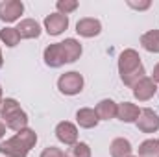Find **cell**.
<instances>
[{"mask_svg": "<svg viewBox=\"0 0 159 157\" xmlns=\"http://www.w3.org/2000/svg\"><path fill=\"white\" fill-rule=\"evenodd\" d=\"M37 144V133L32 128L17 131L13 137L0 142V155L4 157H28L30 150Z\"/></svg>", "mask_w": 159, "mask_h": 157, "instance_id": "cell-1", "label": "cell"}, {"mask_svg": "<svg viewBox=\"0 0 159 157\" xmlns=\"http://www.w3.org/2000/svg\"><path fill=\"white\" fill-rule=\"evenodd\" d=\"M119 74L124 85L133 87L139 79H143L146 76L144 65L141 61V56L137 50L133 48H126L122 50L119 56Z\"/></svg>", "mask_w": 159, "mask_h": 157, "instance_id": "cell-2", "label": "cell"}, {"mask_svg": "<svg viewBox=\"0 0 159 157\" xmlns=\"http://www.w3.org/2000/svg\"><path fill=\"white\" fill-rule=\"evenodd\" d=\"M0 118L6 124V128L13 129L15 133L20 131V129H26L28 122H30L26 111L20 107V104L15 98H6L2 102V105H0Z\"/></svg>", "mask_w": 159, "mask_h": 157, "instance_id": "cell-3", "label": "cell"}, {"mask_svg": "<svg viewBox=\"0 0 159 157\" xmlns=\"http://www.w3.org/2000/svg\"><path fill=\"white\" fill-rule=\"evenodd\" d=\"M83 85H85V79L80 74L78 70H70V72H65L57 78V91L65 96H76L83 91Z\"/></svg>", "mask_w": 159, "mask_h": 157, "instance_id": "cell-4", "label": "cell"}, {"mask_svg": "<svg viewBox=\"0 0 159 157\" xmlns=\"http://www.w3.org/2000/svg\"><path fill=\"white\" fill-rule=\"evenodd\" d=\"M24 13V4L20 0H4L0 2V20L6 24L20 20V15Z\"/></svg>", "mask_w": 159, "mask_h": 157, "instance_id": "cell-5", "label": "cell"}, {"mask_svg": "<svg viewBox=\"0 0 159 157\" xmlns=\"http://www.w3.org/2000/svg\"><path fill=\"white\" fill-rule=\"evenodd\" d=\"M43 26H44V32L52 37H57L61 35L67 28H69V17L67 15H61V13H50L44 17L43 20Z\"/></svg>", "mask_w": 159, "mask_h": 157, "instance_id": "cell-6", "label": "cell"}, {"mask_svg": "<svg viewBox=\"0 0 159 157\" xmlns=\"http://www.w3.org/2000/svg\"><path fill=\"white\" fill-rule=\"evenodd\" d=\"M135 126L141 133H146V135L156 133V131H159V115L154 109L144 107V109H141V115L137 118Z\"/></svg>", "mask_w": 159, "mask_h": 157, "instance_id": "cell-7", "label": "cell"}, {"mask_svg": "<svg viewBox=\"0 0 159 157\" xmlns=\"http://www.w3.org/2000/svg\"><path fill=\"white\" fill-rule=\"evenodd\" d=\"M131 92H133V98L139 100V102H148L156 96L157 92V85L156 81L150 78V76H144L143 79H139L133 87H131Z\"/></svg>", "mask_w": 159, "mask_h": 157, "instance_id": "cell-8", "label": "cell"}, {"mask_svg": "<svg viewBox=\"0 0 159 157\" xmlns=\"http://www.w3.org/2000/svg\"><path fill=\"white\" fill-rule=\"evenodd\" d=\"M54 133H56V139L65 146H72L78 142V126L69 122V120H61L56 126Z\"/></svg>", "mask_w": 159, "mask_h": 157, "instance_id": "cell-9", "label": "cell"}, {"mask_svg": "<svg viewBox=\"0 0 159 157\" xmlns=\"http://www.w3.org/2000/svg\"><path fill=\"white\" fill-rule=\"evenodd\" d=\"M76 34L80 37H85V39L98 37L102 34V22L94 17H83L76 22Z\"/></svg>", "mask_w": 159, "mask_h": 157, "instance_id": "cell-10", "label": "cell"}, {"mask_svg": "<svg viewBox=\"0 0 159 157\" xmlns=\"http://www.w3.org/2000/svg\"><path fill=\"white\" fill-rule=\"evenodd\" d=\"M43 59H44V65L50 67V69H59L67 63L65 59V54H63V48H61V43H52L44 48L43 52Z\"/></svg>", "mask_w": 159, "mask_h": 157, "instance_id": "cell-11", "label": "cell"}, {"mask_svg": "<svg viewBox=\"0 0 159 157\" xmlns=\"http://www.w3.org/2000/svg\"><path fill=\"white\" fill-rule=\"evenodd\" d=\"M17 32L20 39H39L43 34V28L35 19H22L17 24Z\"/></svg>", "mask_w": 159, "mask_h": 157, "instance_id": "cell-12", "label": "cell"}, {"mask_svg": "<svg viewBox=\"0 0 159 157\" xmlns=\"http://www.w3.org/2000/svg\"><path fill=\"white\" fill-rule=\"evenodd\" d=\"M141 115V109L139 105L131 104V102H120L119 109H117V118L120 122H126V124H135L137 118Z\"/></svg>", "mask_w": 159, "mask_h": 157, "instance_id": "cell-13", "label": "cell"}, {"mask_svg": "<svg viewBox=\"0 0 159 157\" xmlns=\"http://www.w3.org/2000/svg\"><path fill=\"white\" fill-rule=\"evenodd\" d=\"M61 48H63V54H65V59L67 63H76L81 54H83V48H81V43L74 37H69V39L61 41Z\"/></svg>", "mask_w": 159, "mask_h": 157, "instance_id": "cell-14", "label": "cell"}, {"mask_svg": "<svg viewBox=\"0 0 159 157\" xmlns=\"http://www.w3.org/2000/svg\"><path fill=\"white\" fill-rule=\"evenodd\" d=\"M98 122H100V118L96 115V111L91 107H81L76 111V124L83 129H93L98 126Z\"/></svg>", "mask_w": 159, "mask_h": 157, "instance_id": "cell-15", "label": "cell"}, {"mask_svg": "<svg viewBox=\"0 0 159 157\" xmlns=\"http://www.w3.org/2000/svg\"><path fill=\"white\" fill-rule=\"evenodd\" d=\"M117 109H119V104L115 100H111V98L100 100L96 104V107H94V111H96L100 120H113V118H117Z\"/></svg>", "mask_w": 159, "mask_h": 157, "instance_id": "cell-16", "label": "cell"}, {"mask_svg": "<svg viewBox=\"0 0 159 157\" xmlns=\"http://www.w3.org/2000/svg\"><path fill=\"white\" fill-rule=\"evenodd\" d=\"M109 155L111 157H131L133 155V146L128 139L117 137L109 144Z\"/></svg>", "mask_w": 159, "mask_h": 157, "instance_id": "cell-17", "label": "cell"}, {"mask_svg": "<svg viewBox=\"0 0 159 157\" xmlns=\"http://www.w3.org/2000/svg\"><path fill=\"white\" fill-rule=\"evenodd\" d=\"M141 46L150 54H159V30L144 32L141 35Z\"/></svg>", "mask_w": 159, "mask_h": 157, "instance_id": "cell-18", "label": "cell"}, {"mask_svg": "<svg viewBox=\"0 0 159 157\" xmlns=\"http://www.w3.org/2000/svg\"><path fill=\"white\" fill-rule=\"evenodd\" d=\"M137 157H159V139H146L139 144Z\"/></svg>", "mask_w": 159, "mask_h": 157, "instance_id": "cell-19", "label": "cell"}, {"mask_svg": "<svg viewBox=\"0 0 159 157\" xmlns=\"http://www.w3.org/2000/svg\"><path fill=\"white\" fill-rule=\"evenodd\" d=\"M0 41L7 46V48H15L19 43H20V35L17 32V28H11V26H6L0 30Z\"/></svg>", "mask_w": 159, "mask_h": 157, "instance_id": "cell-20", "label": "cell"}, {"mask_svg": "<svg viewBox=\"0 0 159 157\" xmlns=\"http://www.w3.org/2000/svg\"><path fill=\"white\" fill-rule=\"evenodd\" d=\"M65 157H91V146L87 142H76L65 152Z\"/></svg>", "mask_w": 159, "mask_h": 157, "instance_id": "cell-21", "label": "cell"}, {"mask_svg": "<svg viewBox=\"0 0 159 157\" xmlns=\"http://www.w3.org/2000/svg\"><path fill=\"white\" fill-rule=\"evenodd\" d=\"M80 7V4L76 0H57L56 2V9H57V13H61V15H70L72 11H76Z\"/></svg>", "mask_w": 159, "mask_h": 157, "instance_id": "cell-22", "label": "cell"}, {"mask_svg": "<svg viewBox=\"0 0 159 157\" xmlns=\"http://www.w3.org/2000/svg\"><path fill=\"white\" fill-rule=\"evenodd\" d=\"M39 157H65V152L57 146H46L43 152H41Z\"/></svg>", "mask_w": 159, "mask_h": 157, "instance_id": "cell-23", "label": "cell"}, {"mask_svg": "<svg viewBox=\"0 0 159 157\" xmlns=\"http://www.w3.org/2000/svg\"><path fill=\"white\" fill-rule=\"evenodd\" d=\"M131 9H135V11H146V9H150V6H152V2L150 0H143V2H133V0H128L126 2Z\"/></svg>", "mask_w": 159, "mask_h": 157, "instance_id": "cell-24", "label": "cell"}, {"mask_svg": "<svg viewBox=\"0 0 159 157\" xmlns=\"http://www.w3.org/2000/svg\"><path fill=\"white\" fill-rule=\"evenodd\" d=\"M150 78L156 81V85H159V63L154 67V70H152V76H150Z\"/></svg>", "mask_w": 159, "mask_h": 157, "instance_id": "cell-25", "label": "cell"}, {"mask_svg": "<svg viewBox=\"0 0 159 157\" xmlns=\"http://www.w3.org/2000/svg\"><path fill=\"white\" fill-rule=\"evenodd\" d=\"M6 129H7V128H6V124L2 122V118H0V141H2L4 135H6Z\"/></svg>", "mask_w": 159, "mask_h": 157, "instance_id": "cell-26", "label": "cell"}, {"mask_svg": "<svg viewBox=\"0 0 159 157\" xmlns=\"http://www.w3.org/2000/svg\"><path fill=\"white\" fill-rule=\"evenodd\" d=\"M2 65H4V56H2V48H0V69H2Z\"/></svg>", "mask_w": 159, "mask_h": 157, "instance_id": "cell-27", "label": "cell"}, {"mask_svg": "<svg viewBox=\"0 0 159 157\" xmlns=\"http://www.w3.org/2000/svg\"><path fill=\"white\" fill-rule=\"evenodd\" d=\"M2 102H4V92H2V87H0V105H2Z\"/></svg>", "mask_w": 159, "mask_h": 157, "instance_id": "cell-28", "label": "cell"}, {"mask_svg": "<svg viewBox=\"0 0 159 157\" xmlns=\"http://www.w3.org/2000/svg\"><path fill=\"white\" fill-rule=\"evenodd\" d=\"M131 157H137V155H131Z\"/></svg>", "mask_w": 159, "mask_h": 157, "instance_id": "cell-29", "label": "cell"}]
</instances>
